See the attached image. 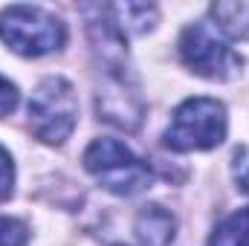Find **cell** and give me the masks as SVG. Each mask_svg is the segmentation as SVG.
Returning <instances> with one entry per match:
<instances>
[{"mask_svg": "<svg viewBox=\"0 0 249 246\" xmlns=\"http://www.w3.org/2000/svg\"><path fill=\"white\" fill-rule=\"evenodd\" d=\"M0 38L18 55L38 58L61 50L67 41V26L58 15L38 6H9L0 12Z\"/></svg>", "mask_w": 249, "mask_h": 246, "instance_id": "2", "label": "cell"}, {"mask_svg": "<svg viewBox=\"0 0 249 246\" xmlns=\"http://www.w3.org/2000/svg\"><path fill=\"white\" fill-rule=\"evenodd\" d=\"M12 183H15V165L6 148H0V200L12 194Z\"/></svg>", "mask_w": 249, "mask_h": 246, "instance_id": "12", "label": "cell"}, {"mask_svg": "<svg viewBox=\"0 0 249 246\" xmlns=\"http://www.w3.org/2000/svg\"><path fill=\"white\" fill-rule=\"evenodd\" d=\"M15 107H18V87H15L9 78L0 75V116L12 113Z\"/></svg>", "mask_w": 249, "mask_h": 246, "instance_id": "13", "label": "cell"}, {"mask_svg": "<svg viewBox=\"0 0 249 246\" xmlns=\"http://www.w3.org/2000/svg\"><path fill=\"white\" fill-rule=\"evenodd\" d=\"M180 58L194 75H203L209 81H229L244 67V58L232 47L220 44L209 32V26H203V23H194V26L183 29V35H180Z\"/></svg>", "mask_w": 249, "mask_h": 246, "instance_id": "6", "label": "cell"}, {"mask_svg": "<svg viewBox=\"0 0 249 246\" xmlns=\"http://www.w3.org/2000/svg\"><path fill=\"white\" fill-rule=\"evenodd\" d=\"M209 246H249V209H241L217 223Z\"/></svg>", "mask_w": 249, "mask_h": 246, "instance_id": "10", "label": "cell"}, {"mask_svg": "<svg viewBox=\"0 0 249 246\" xmlns=\"http://www.w3.org/2000/svg\"><path fill=\"white\" fill-rule=\"evenodd\" d=\"M29 229L15 217H0V246H26Z\"/></svg>", "mask_w": 249, "mask_h": 246, "instance_id": "11", "label": "cell"}, {"mask_svg": "<svg viewBox=\"0 0 249 246\" xmlns=\"http://www.w3.org/2000/svg\"><path fill=\"white\" fill-rule=\"evenodd\" d=\"M107 15V12H105ZM90 44L96 58V110L105 122H113L124 130H136L142 122V96L130 72L124 35L113 26L110 18L90 20Z\"/></svg>", "mask_w": 249, "mask_h": 246, "instance_id": "1", "label": "cell"}, {"mask_svg": "<svg viewBox=\"0 0 249 246\" xmlns=\"http://www.w3.org/2000/svg\"><path fill=\"white\" fill-rule=\"evenodd\" d=\"M214 26L235 38V41H249V0H232V3H214L212 6Z\"/></svg>", "mask_w": 249, "mask_h": 246, "instance_id": "8", "label": "cell"}, {"mask_svg": "<svg viewBox=\"0 0 249 246\" xmlns=\"http://www.w3.org/2000/svg\"><path fill=\"white\" fill-rule=\"evenodd\" d=\"M107 18L119 32H145L157 23V9L145 3H124V6H107Z\"/></svg>", "mask_w": 249, "mask_h": 246, "instance_id": "9", "label": "cell"}, {"mask_svg": "<svg viewBox=\"0 0 249 246\" xmlns=\"http://www.w3.org/2000/svg\"><path fill=\"white\" fill-rule=\"evenodd\" d=\"M133 232H136L139 246H168L174 241L177 220L162 206H142L139 214H136Z\"/></svg>", "mask_w": 249, "mask_h": 246, "instance_id": "7", "label": "cell"}, {"mask_svg": "<svg viewBox=\"0 0 249 246\" xmlns=\"http://www.w3.org/2000/svg\"><path fill=\"white\" fill-rule=\"evenodd\" d=\"M84 168L119 197H133L151 185V168L116 139H96L84 151Z\"/></svg>", "mask_w": 249, "mask_h": 246, "instance_id": "5", "label": "cell"}, {"mask_svg": "<svg viewBox=\"0 0 249 246\" xmlns=\"http://www.w3.org/2000/svg\"><path fill=\"white\" fill-rule=\"evenodd\" d=\"M165 148L171 151H209L226 139V107L217 99H186L165 130Z\"/></svg>", "mask_w": 249, "mask_h": 246, "instance_id": "3", "label": "cell"}, {"mask_svg": "<svg viewBox=\"0 0 249 246\" xmlns=\"http://www.w3.org/2000/svg\"><path fill=\"white\" fill-rule=\"evenodd\" d=\"M29 127L47 145H61L70 139L78 122V99L72 84L61 75L44 78L29 99Z\"/></svg>", "mask_w": 249, "mask_h": 246, "instance_id": "4", "label": "cell"}]
</instances>
